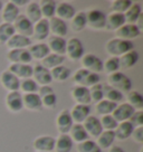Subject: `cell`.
Masks as SVG:
<instances>
[{"instance_id": "obj_55", "label": "cell", "mask_w": 143, "mask_h": 152, "mask_svg": "<svg viewBox=\"0 0 143 152\" xmlns=\"http://www.w3.org/2000/svg\"><path fill=\"white\" fill-rule=\"evenodd\" d=\"M135 26L138 27V29L140 30V31H142V29H143V14L140 15V17H139L138 20H136V23H135Z\"/></svg>"}, {"instance_id": "obj_27", "label": "cell", "mask_w": 143, "mask_h": 152, "mask_svg": "<svg viewBox=\"0 0 143 152\" xmlns=\"http://www.w3.org/2000/svg\"><path fill=\"white\" fill-rule=\"evenodd\" d=\"M6 46L8 47L9 50H11V49H23V48H27L29 46H31V40H30V38L26 37V36L15 34L14 36L6 43Z\"/></svg>"}, {"instance_id": "obj_39", "label": "cell", "mask_w": 143, "mask_h": 152, "mask_svg": "<svg viewBox=\"0 0 143 152\" xmlns=\"http://www.w3.org/2000/svg\"><path fill=\"white\" fill-rule=\"evenodd\" d=\"M128 104H130L135 111H142L143 109V96L138 91H131L126 95Z\"/></svg>"}, {"instance_id": "obj_6", "label": "cell", "mask_w": 143, "mask_h": 152, "mask_svg": "<svg viewBox=\"0 0 143 152\" xmlns=\"http://www.w3.org/2000/svg\"><path fill=\"white\" fill-rule=\"evenodd\" d=\"M82 67L86 71L98 74L103 72V62L100 57H97L94 54H86L81 59Z\"/></svg>"}, {"instance_id": "obj_14", "label": "cell", "mask_w": 143, "mask_h": 152, "mask_svg": "<svg viewBox=\"0 0 143 152\" xmlns=\"http://www.w3.org/2000/svg\"><path fill=\"white\" fill-rule=\"evenodd\" d=\"M33 77L36 84L40 86H47L53 82L50 71L46 69L40 64H37L35 67H33Z\"/></svg>"}, {"instance_id": "obj_28", "label": "cell", "mask_w": 143, "mask_h": 152, "mask_svg": "<svg viewBox=\"0 0 143 152\" xmlns=\"http://www.w3.org/2000/svg\"><path fill=\"white\" fill-rule=\"evenodd\" d=\"M134 126L133 124L130 121H125V122H121L117 124V126L114 130L115 139L119 141H124L126 139L131 138V134L133 132Z\"/></svg>"}, {"instance_id": "obj_12", "label": "cell", "mask_w": 143, "mask_h": 152, "mask_svg": "<svg viewBox=\"0 0 143 152\" xmlns=\"http://www.w3.org/2000/svg\"><path fill=\"white\" fill-rule=\"evenodd\" d=\"M7 59L11 64H29L33 61L27 48L11 49L7 53Z\"/></svg>"}, {"instance_id": "obj_45", "label": "cell", "mask_w": 143, "mask_h": 152, "mask_svg": "<svg viewBox=\"0 0 143 152\" xmlns=\"http://www.w3.org/2000/svg\"><path fill=\"white\" fill-rule=\"evenodd\" d=\"M104 97H106L105 100L117 104L119 102H121L124 99V95L121 92H119V91H116L114 88L110 87V86H107V87H104Z\"/></svg>"}, {"instance_id": "obj_31", "label": "cell", "mask_w": 143, "mask_h": 152, "mask_svg": "<svg viewBox=\"0 0 143 152\" xmlns=\"http://www.w3.org/2000/svg\"><path fill=\"white\" fill-rule=\"evenodd\" d=\"M69 138L72 139L73 142H76L77 144L81 142H84L86 140H88V134L86 133L85 129L83 128L82 124H73V126L69 130Z\"/></svg>"}, {"instance_id": "obj_34", "label": "cell", "mask_w": 143, "mask_h": 152, "mask_svg": "<svg viewBox=\"0 0 143 152\" xmlns=\"http://www.w3.org/2000/svg\"><path fill=\"white\" fill-rule=\"evenodd\" d=\"M56 6L57 2L54 0H42L39 2V7H40V11H42V17L43 19H52L55 17V12H56Z\"/></svg>"}, {"instance_id": "obj_1", "label": "cell", "mask_w": 143, "mask_h": 152, "mask_svg": "<svg viewBox=\"0 0 143 152\" xmlns=\"http://www.w3.org/2000/svg\"><path fill=\"white\" fill-rule=\"evenodd\" d=\"M134 49V44L130 40H123L120 38H112L105 44V52L111 57H121L130 50Z\"/></svg>"}, {"instance_id": "obj_51", "label": "cell", "mask_w": 143, "mask_h": 152, "mask_svg": "<svg viewBox=\"0 0 143 152\" xmlns=\"http://www.w3.org/2000/svg\"><path fill=\"white\" fill-rule=\"evenodd\" d=\"M129 121L133 124L134 128L143 126V112L142 111H135Z\"/></svg>"}, {"instance_id": "obj_32", "label": "cell", "mask_w": 143, "mask_h": 152, "mask_svg": "<svg viewBox=\"0 0 143 152\" xmlns=\"http://www.w3.org/2000/svg\"><path fill=\"white\" fill-rule=\"evenodd\" d=\"M25 16L34 25L36 24V23H38L40 19H43L40 7H39V2H37V1L29 2L28 5H27V8H26V15Z\"/></svg>"}, {"instance_id": "obj_17", "label": "cell", "mask_w": 143, "mask_h": 152, "mask_svg": "<svg viewBox=\"0 0 143 152\" xmlns=\"http://www.w3.org/2000/svg\"><path fill=\"white\" fill-rule=\"evenodd\" d=\"M72 116V120L75 124H82L85 121L91 113V107L90 105H80L75 104L73 106L72 111H69Z\"/></svg>"}, {"instance_id": "obj_22", "label": "cell", "mask_w": 143, "mask_h": 152, "mask_svg": "<svg viewBox=\"0 0 143 152\" xmlns=\"http://www.w3.org/2000/svg\"><path fill=\"white\" fill-rule=\"evenodd\" d=\"M20 15L19 8H17L14 5L12 1H8L4 8L1 10V19H2V23L6 24H14V21L17 19V17Z\"/></svg>"}, {"instance_id": "obj_46", "label": "cell", "mask_w": 143, "mask_h": 152, "mask_svg": "<svg viewBox=\"0 0 143 152\" xmlns=\"http://www.w3.org/2000/svg\"><path fill=\"white\" fill-rule=\"evenodd\" d=\"M77 152H102L98 145L93 140H86L84 142H81L76 147Z\"/></svg>"}, {"instance_id": "obj_38", "label": "cell", "mask_w": 143, "mask_h": 152, "mask_svg": "<svg viewBox=\"0 0 143 152\" xmlns=\"http://www.w3.org/2000/svg\"><path fill=\"white\" fill-rule=\"evenodd\" d=\"M72 72L68 67L64 66V65H61V66H57L55 68L50 69V76H52L53 81L56 82H65L67 81L69 77H71Z\"/></svg>"}, {"instance_id": "obj_36", "label": "cell", "mask_w": 143, "mask_h": 152, "mask_svg": "<svg viewBox=\"0 0 143 152\" xmlns=\"http://www.w3.org/2000/svg\"><path fill=\"white\" fill-rule=\"evenodd\" d=\"M142 14V8L140 4H132L131 7L123 14L124 19H125V24L135 25L140 15Z\"/></svg>"}, {"instance_id": "obj_29", "label": "cell", "mask_w": 143, "mask_h": 152, "mask_svg": "<svg viewBox=\"0 0 143 152\" xmlns=\"http://www.w3.org/2000/svg\"><path fill=\"white\" fill-rule=\"evenodd\" d=\"M28 52L31 56V59H36V61H43L45 57L50 54L47 44L44 43H38L29 46Z\"/></svg>"}, {"instance_id": "obj_40", "label": "cell", "mask_w": 143, "mask_h": 152, "mask_svg": "<svg viewBox=\"0 0 143 152\" xmlns=\"http://www.w3.org/2000/svg\"><path fill=\"white\" fill-rule=\"evenodd\" d=\"M117 106V104H115L113 102H110L107 100H102L101 102L95 104V111L96 113H98L100 115L104 116V115H110L113 113V111L115 110V107Z\"/></svg>"}, {"instance_id": "obj_15", "label": "cell", "mask_w": 143, "mask_h": 152, "mask_svg": "<svg viewBox=\"0 0 143 152\" xmlns=\"http://www.w3.org/2000/svg\"><path fill=\"white\" fill-rule=\"evenodd\" d=\"M82 125H83V128L85 129V131L88 134V137H92V138H97L101 133L103 132L100 119H97L94 115H90L82 123Z\"/></svg>"}, {"instance_id": "obj_57", "label": "cell", "mask_w": 143, "mask_h": 152, "mask_svg": "<svg viewBox=\"0 0 143 152\" xmlns=\"http://www.w3.org/2000/svg\"><path fill=\"white\" fill-rule=\"evenodd\" d=\"M2 8H4V2H2V1H0V12H1Z\"/></svg>"}, {"instance_id": "obj_19", "label": "cell", "mask_w": 143, "mask_h": 152, "mask_svg": "<svg viewBox=\"0 0 143 152\" xmlns=\"http://www.w3.org/2000/svg\"><path fill=\"white\" fill-rule=\"evenodd\" d=\"M23 105H24V109L33 111V112H38L43 110L42 99L37 93L23 95Z\"/></svg>"}, {"instance_id": "obj_13", "label": "cell", "mask_w": 143, "mask_h": 152, "mask_svg": "<svg viewBox=\"0 0 143 152\" xmlns=\"http://www.w3.org/2000/svg\"><path fill=\"white\" fill-rule=\"evenodd\" d=\"M71 96L76 104L88 105L90 103H92L90 90L87 87H84V86H74L71 90Z\"/></svg>"}, {"instance_id": "obj_2", "label": "cell", "mask_w": 143, "mask_h": 152, "mask_svg": "<svg viewBox=\"0 0 143 152\" xmlns=\"http://www.w3.org/2000/svg\"><path fill=\"white\" fill-rule=\"evenodd\" d=\"M107 85L121 92L123 95L128 94L132 90L131 80L121 72H116V73H113V74L107 76Z\"/></svg>"}, {"instance_id": "obj_42", "label": "cell", "mask_w": 143, "mask_h": 152, "mask_svg": "<svg viewBox=\"0 0 143 152\" xmlns=\"http://www.w3.org/2000/svg\"><path fill=\"white\" fill-rule=\"evenodd\" d=\"M15 34L16 31L11 24H6V23L0 24V45H6V43Z\"/></svg>"}, {"instance_id": "obj_33", "label": "cell", "mask_w": 143, "mask_h": 152, "mask_svg": "<svg viewBox=\"0 0 143 152\" xmlns=\"http://www.w3.org/2000/svg\"><path fill=\"white\" fill-rule=\"evenodd\" d=\"M139 61V54L136 50H130L126 54L122 55L119 57L120 62V68H124V69H130L138 63Z\"/></svg>"}, {"instance_id": "obj_44", "label": "cell", "mask_w": 143, "mask_h": 152, "mask_svg": "<svg viewBox=\"0 0 143 152\" xmlns=\"http://www.w3.org/2000/svg\"><path fill=\"white\" fill-rule=\"evenodd\" d=\"M132 4L133 2L130 1V0H114L111 4V10H112V12L124 14L131 7Z\"/></svg>"}, {"instance_id": "obj_49", "label": "cell", "mask_w": 143, "mask_h": 152, "mask_svg": "<svg viewBox=\"0 0 143 152\" xmlns=\"http://www.w3.org/2000/svg\"><path fill=\"white\" fill-rule=\"evenodd\" d=\"M101 125H102V129L103 131H114L115 128L117 126V122L115 121V119L112 116V114L110 115H104L100 119Z\"/></svg>"}, {"instance_id": "obj_5", "label": "cell", "mask_w": 143, "mask_h": 152, "mask_svg": "<svg viewBox=\"0 0 143 152\" xmlns=\"http://www.w3.org/2000/svg\"><path fill=\"white\" fill-rule=\"evenodd\" d=\"M65 54L73 62L81 61L82 57L84 56V46L82 44L81 39H78L77 37H72L68 40H66V53Z\"/></svg>"}, {"instance_id": "obj_4", "label": "cell", "mask_w": 143, "mask_h": 152, "mask_svg": "<svg viewBox=\"0 0 143 152\" xmlns=\"http://www.w3.org/2000/svg\"><path fill=\"white\" fill-rule=\"evenodd\" d=\"M86 14V26L93 30H102L105 27L106 15L98 9H91Z\"/></svg>"}, {"instance_id": "obj_30", "label": "cell", "mask_w": 143, "mask_h": 152, "mask_svg": "<svg viewBox=\"0 0 143 152\" xmlns=\"http://www.w3.org/2000/svg\"><path fill=\"white\" fill-rule=\"evenodd\" d=\"M74 142L72 141L68 134H59L57 139H55V152H71Z\"/></svg>"}, {"instance_id": "obj_3", "label": "cell", "mask_w": 143, "mask_h": 152, "mask_svg": "<svg viewBox=\"0 0 143 152\" xmlns=\"http://www.w3.org/2000/svg\"><path fill=\"white\" fill-rule=\"evenodd\" d=\"M73 81L77 86H84L90 88L92 86L98 84L101 81L100 74L91 73V72L86 71L84 68H81L74 73L73 75Z\"/></svg>"}, {"instance_id": "obj_54", "label": "cell", "mask_w": 143, "mask_h": 152, "mask_svg": "<svg viewBox=\"0 0 143 152\" xmlns=\"http://www.w3.org/2000/svg\"><path fill=\"white\" fill-rule=\"evenodd\" d=\"M12 2L17 8L23 7V6H27L29 4V1H27V0H12Z\"/></svg>"}, {"instance_id": "obj_16", "label": "cell", "mask_w": 143, "mask_h": 152, "mask_svg": "<svg viewBox=\"0 0 143 152\" xmlns=\"http://www.w3.org/2000/svg\"><path fill=\"white\" fill-rule=\"evenodd\" d=\"M134 112H135V110L131 105L128 103H123V104H120L115 107V110L112 113V116L114 118L117 123H121V122L129 121Z\"/></svg>"}, {"instance_id": "obj_26", "label": "cell", "mask_w": 143, "mask_h": 152, "mask_svg": "<svg viewBox=\"0 0 143 152\" xmlns=\"http://www.w3.org/2000/svg\"><path fill=\"white\" fill-rule=\"evenodd\" d=\"M47 46L49 48V50L53 52V54L64 56L66 53V40L62 37L50 36L48 38Z\"/></svg>"}, {"instance_id": "obj_50", "label": "cell", "mask_w": 143, "mask_h": 152, "mask_svg": "<svg viewBox=\"0 0 143 152\" xmlns=\"http://www.w3.org/2000/svg\"><path fill=\"white\" fill-rule=\"evenodd\" d=\"M42 99V105L43 107L48 110H53L56 107V103H57V96L55 93H52V94H48L44 97H40Z\"/></svg>"}, {"instance_id": "obj_53", "label": "cell", "mask_w": 143, "mask_h": 152, "mask_svg": "<svg viewBox=\"0 0 143 152\" xmlns=\"http://www.w3.org/2000/svg\"><path fill=\"white\" fill-rule=\"evenodd\" d=\"M52 93H55L54 90H53V87L47 85V86H40V88H38V93H37V94H38L40 97H44V96H46V95H48V94H52Z\"/></svg>"}, {"instance_id": "obj_23", "label": "cell", "mask_w": 143, "mask_h": 152, "mask_svg": "<svg viewBox=\"0 0 143 152\" xmlns=\"http://www.w3.org/2000/svg\"><path fill=\"white\" fill-rule=\"evenodd\" d=\"M49 24L47 19H40L38 23L34 25L33 29V38L35 40H45L49 36Z\"/></svg>"}, {"instance_id": "obj_48", "label": "cell", "mask_w": 143, "mask_h": 152, "mask_svg": "<svg viewBox=\"0 0 143 152\" xmlns=\"http://www.w3.org/2000/svg\"><path fill=\"white\" fill-rule=\"evenodd\" d=\"M19 90H21V92L25 93V94L37 93V91H38V85L36 84V82L34 81L33 78H27V80H24L23 82H20Z\"/></svg>"}, {"instance_id": "obj_56", "label": "cell", "mask_w": 143, "mask_h": 152, "mask_svg": "<svg viewBox=\"0 0 143 152\" xmlns=\"http://www.w3.org/2000/svg\"><path fill=\"white\" fill-rule=\"evenodd\" d=\"M109 152H125V151L121 147H119V145H112L109 149Z\"/></svg>"}, {"instance_id": "obj_20", "label": "cell", "mask_w": 143, "mask_h": 152, "mask_svg": "<svg viewBox=\"0 0 143 152\" xmlns=\"http://www.w3.org/2000/svg\"><path fill=\"white\" fill-rule=\"evenodd\" d=\"M140 35H141V31L139 30L135 25L125 24L116 30V38L123 39V40H130L131 42L132 39L138 38Z\"/></svg>"}, {"instance_id": "obj_35", "label": "cell", "mask_w": 143, "mask_h": 152, "mask_svg": "<svg viewBox=\"0 0 143 152\" xmlns=\"http://www.w3.org/2000/svg\"><path fill=\"white\" fill-rule=\"evenodd\" d=\"M65 61V56H61V55H56V54H53L50 53L48 56H46L43 61H40V65L43 67H45L46 69L50 71L53 68L57 66L63 65V63Z\"/></svg>"}, {"instance_id": "obj_25", "label": "cell", "mask_w": 143, "mask_h": 152, "mask_svg": "<svg viewBox=\"0 0 143 152\" xmlns=\"http://www.w3.org/2000/svg\"><path fill=\"white\" fill-rule=\"evenodd\" d=\"M123 25H125V19H124L123 14L111 12L109 16H106V21H105L104 29L110 30V31H116Z\"/></svg>"}, {"instance_id": "obj_41", "label": "cell", "mask_w": 143, "mask_h": 152, "mask_svg": "<svg viewBox=\"0 0 143 152\" xmlns=\"http://www.w3.org/2000/svg\"><path fill=\"white\" fill-rule=\"evenodd\" d=\"M72 20V29L75 33H80L86 27V14L85 11H80L76 12L75 16L71 19Z\"/></svg>"}, {"instance_id": "obj_52", "label": "cell", "mask_w": 143, "mask_h": 152, "mask_svg": "<svg viewBox=\"0 0 143 152\" xmlns=\"http://www.w3.org/2000/svg\"><path fill=\"white\" fill-rule=\"evenodd\" d=\"M131 138L134 142L139 143V144H142L143 143V126L140 128H134L133 132L131 134Z\"/></svg>"}, {"instance_id": "obj_9", "label": "cell", "mask_w": 143, "mask_h": 152, "mask_svg": "<svg viewBox=\"0 0 143 152\" xmlns=\"http://www.w3.org/2000/svg\"><path fill=\"white\" fill-rule=\"evenodd\" d=\"M12 26H14L16 34L23 35V36H26V37H28V38L30 37V36H33L34 24L26 18L25 15H19V16L17 17V19L14 21Z\"/></svg>"}, {"instance_id": "obj_7", "label": "cell", "mask_w": 143, "mask_h": 152, "mask_svg": "<svg viewBox=\"0 0 143 152\" xmlns=\"http://www.w3.org/2000/svg\"><path fill=\"white\" fill-rule=\"evenodd\" d=\"M0 84L6 91L9 92H19L20 87V80L18 77L10 73L8 69L7 71L1 72L0 74Z\"/></svg>"}, {"instance_id": "obj_47", "label": "cell", "mask_w": 143, "mask_h": 152, "mask_svg": "<svg viewBox=\"0 0 143 152\" xmlns=\"http://www.w3.org/2000/svg\"><path fill=\"white\" fill-rule=\"evenodd\" d=\"M119 69H120V62L117 57H110L106 62L103 63V71L107 75L116 73V72H119Z\"/></svg>"}, {"instance_id": "obj_24", "label": "cell", "mask_w": 143, "mask_h": 152, "mask_svg": "<svg viewBox=\"0 0 143 152\" xmlns=\"http://www.w3.org/2000/svg\"><path fill=\"white\" fill-rule=\"evenodd\" d=\"M76 14V10L74 8V6L71 5L69 2H61L59 5L56 6V12H55V17L62 19L64 21L66 20H71Z\"/></svg>"}, {"instance_id": "obj_18", "label": "cell", "mask_w": 143, "mask_h": 152, "mask_svg": "<svg viewBox=\"0 0 143 152\" xmlns=\"http://www.w3.org/2000/svg\"><path fill=\"white\" fill-rule=\"evenodd\" d=\"M48 24H49V33H52L53 36L64 38L67 35L68 27H67L66 21L57 17H53L52 19L48 20Z\"/></svg>"}, {"instance_id": "obj_37", "label": "cell", "mask_w": 143, "mask_h": 152, "mask_svg": "<svg viewBox=\"0 0 143 152\" xmlns=\"http://www.w3.org/2000/svg\"><path fill=\"white\" fill-rule=\"evenodd\" d=\"M96 139H97L96 144L98 145V148H100L101 150H103V149H110L115 141L114 131H103Z\"/></svg>"}, {"instance_id": "obj_8", "label": "cell", "mask_w": 143, "mask_h": 152, "mask_svg": "<svg viewBox=\"0 0 143 152\" xmlns=\"http://www.w3.org/2000/svg\"><path fill=\"white\" fill-rule=\"evenodd\" d=\"M5 104L7 110L11 113H19L24 109L23 95L19 92H9L6 95Z\"/></svg>"}, {"instance_id": "obj_43", "label": "cell", "mask_w": 143, "mask_h": 152, "mask_svg": "<svg viewBox=\"0 0 143 152\" xmlns=\"http://www.w3.org/2000/svg\"><path fill=\"white\" fill-rule=\"evenodd\" d=\"M90 90V95H91V102L93 103H98L102 100H104V86L102 84H96L88 88Z\"/></svg>"}, {"instance_id": "obj_10", "label": "cell", "mask_w": 143, "mask_h": 152, "mask_svg": "<svg viewBox=\"0 0 143 152\" xmlns=\"http://www.w3.org/2000/svg\"><path fill=\"white\" fill-rule=\"evenodd\" d=\"M35 152H53L55 148V138L50 135H40L33 141Z\"/></svg>"}, {"instance_id": "obj_11", "label": "cell", "mask_w": 143, "mask_h": 152, "mask_svg": "<svg viewBox=\"0 0 143 152\" xmlns=\"http://www.w3.org/2000/svg\"><path fill=\"white\" fill-rule=\"evenodd\" d=\"M73 120L68 110H63L58 113L56 118V128L59 134H68L71 128L73 126Z\"/></svg>"}, {"instance_id": "obj_21", "label": "cell", "mask_w": 143, "mask_h": 152, "mask_svg": "<svg viewBox=\"0 0 143 152\" xmlns=\"http://www.w3.org/2000/svg\"><path fill=\"white\" fill-rule=\"evenodd\" d=\"M8 71L19 80H27L33 77V66L29 64H10Z\"/></svg>"}]
</instances>
